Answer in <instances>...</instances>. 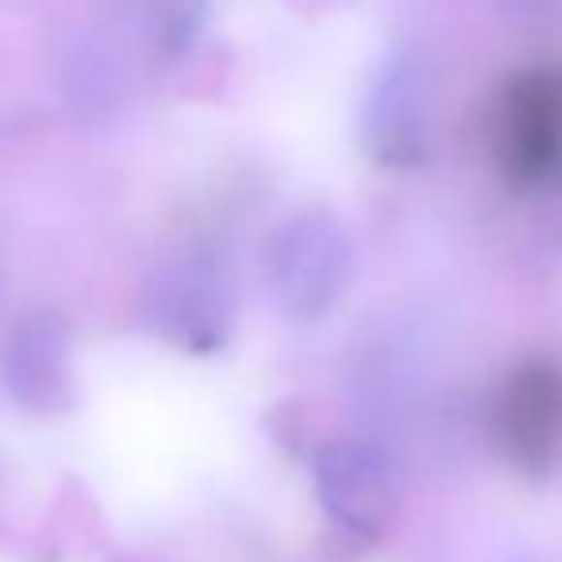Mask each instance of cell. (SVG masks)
I'll use <instances>...</instances> for the list:
<instances>
[{"instance_id": "6da1fadb", "label": "cell", "mask_w": 562, "mask_h": 562, "mask_svg": "<svg viewBox=\"0 0 562 562\" xmlns=\"http://www.w3.org/2000/svg\"><path fill=\"white\" fill-rule=\"evenodd\" d=\"M359 250L344 216L324 204L285 216L266 239V290L278 313L313 324L336 313L351 293Z\"/></svg>"}, {"instance_id": "7a4b0ae2", "label": "cell", "mask_w": 562, "mask_h": 562, "mask_svg": "<svg viewBox=\"0 0 562 562\" xmlns=\"http://www.w3.org/2000/svg\"><path fill=\"white\" fill-rule=\"evenodd\" d=\"M313 490L328 524L355 543H378L401 508V474L370 439H336L313 459Z\"/></svg>"}, {"instance_id": "3957f363", "label": "cell", "mask_w": 562, "mask_h": 562, "mask_svg": "<svg viewBox=\"0 0 562 562\" xmlns=\"http://www.w3.org/2000/svg\"><path fill=\"white\" fill-rule=\"evenodd\" d=\"M143 321L186 355H216L235 331V293L204 258H181L155 273L143 293Z\"/></svg>"}, {"instance_id": "277c9868", "label": "cell", "mask_w": 562, "mask_h": 562, "mask_svg": "<svg viewBox=\"0 0 562 562\" xmlns=\"http://www.w3.org/2000/svg\"><path fill=\"white\" fill-rule=\"evenodd\" d=\"M0 390L27 416H63L78 405L70 331L50 313H24L0 339Z\"/></svg>"}, {"instance_id": "5b68a950", "label": "cell", "mask_w": 562, "mask_h": 562, "mask_svg": "<svg viewBox=\"0 0 562 562\" xmlns=\"http://www.w3.org/2000/svg\"><path fill=\"white\" fill-rule=\"evenodd\" d=\"M516 562H528V559H516Z\"/></svg>"}]
</instances>
